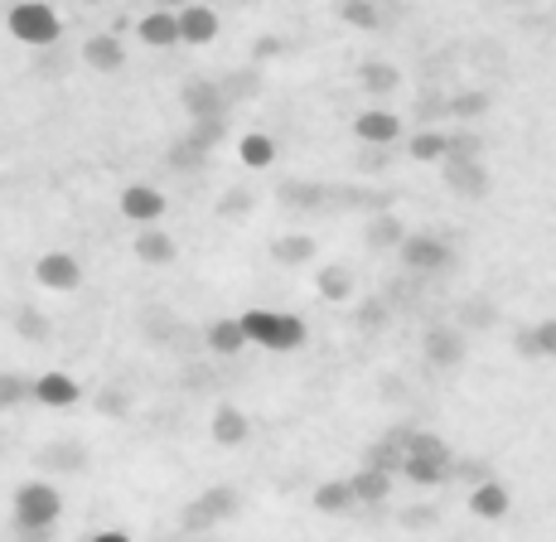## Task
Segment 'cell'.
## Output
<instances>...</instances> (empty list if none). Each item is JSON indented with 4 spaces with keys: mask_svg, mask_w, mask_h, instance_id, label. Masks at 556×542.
<instances>
[{
    "mask_svg": "<svg viewBox=\"0 0 556 542\" xmlns=\"http://www.w3.org/2000/svg\"><path fill=\"white\" fill-rule=\"evenodd\" d=\"M426 358H431L435 368H455L459 358H465V335L451 325H435V329H426Z\"/></svg>",
    "mask_w": 556,
    "mask_h": 542,
    "instance_id": "4fadbf2b",
    "label": "cell"
},
{
    "mask_svg": "<svg viewBox=\"0 0 556 542\" xmlns=\"http://www.w3.org/2000/svg\"><path fill=\"white\" fill-rule=\"evenodd\" d=\"M175 5H189V0H160V10H175Z\"/></svg>",
    "mask_w": 556,
    "mask_h": 542,
    "instance_id": "ab89813d",
    "label": "cell"
},
{
    "mask_svg": "<svg viewBox=\"0 0 556 542\" xmlns=\"http://www.w3.org/2000/svg\"><path fill=\"white\" fill-rule=\"evenodd\" d=\"M479 155H484L479 131H445V161H479Z\"/></svg>",
    "mask_w": 556,
    "mask_h": 542,
    "instance_id": "4316f807",
    "label": "cell"
},
{
    "mask_svg": "<svg viewBox=\"0 0 556 542\" xmlns=\"http://www.w3.org/2000/svg\"><path fill=\"white\" fill-rule=\"evenodd\" d=\"M349 489H354L358 504H388V499H392V475H388V470H372V465H363L354 480H349Z\"/></svg>",
    "mask_w": 556,
    "mask_h": 542,
    "instance_id": "ffe728a7",
    "label": "cell"
},
{
    "mask_svg": "<svg viewBox=\"0 0 556 542\" xmlns=\"http://www.w3.org/2000/svg\"><path fill=\"white\" fill-rule=\"evenodd\" d=\"M88 542H131L126 533H116V528H106V533H98V538H88Z\"/></svg>",
    "mask_w": 556,
    "mask_h": 542,
    "instance_id": "f35d334b",
    "label": "cell"
},
{
    "mask_svg": "<svg viewBox=\"0 0 556 542\" xmlns=\"http://www.w3.org/2000/svg\"><path fill=\"white\" fill-rule=\"evenodd\" d=\"M35 281L49 286V291H78L83 286V262L73 252H45L35 262Z\"/></svg>",
    "mask_w": 556,
    "mask_h": 542,
    "instance_id": "8992f818",
    "label": "cell"
},
{
    "mask_svg": "<svg viewBox=\"0 0 556 542\" xmlns=\"http://www.w3.org/2000/svg\"><path fill=\"white\" fill-rule=\"evenodd\" d=\"M185 108H189L194 122H203V116H223V88H218V83H208V78L189 83V88H185Z\"/></svg>",
    "mask_w": 556,
    "mask_h": 542,
    "instance_id": "7402d4cb",
    "label": "cell"
},
{
    "mask_svg": "<svg viewBox=\"0 0 556 542\" xmlns=\"http://www.w3.org/2000/svg\"><path fill=\"white\" fill-rule=\"evenodd\" d=\"M238 155H242V165L248 169H266V165H276V141L271 136H242V146H238Z\"/></svg>",
    "mask_w": 556,
    "mask_h": 542,
    "instance_id": "d4e9b609",
    "label": "cell"
},
{
    "mask_svg": "<svg viewBox=\"0 0 556 542\" xmlns=\"http://www.w3.org/2000/svg\"><path fill=\"white\" fill-rule=\"evenodd\" d=\"M122 214L131 218V223H160L165 218V194H160L155 185H126L122 189Z\"/></svg>",
    "mask_w": 556,
    "mask_h": 542,
    "instance_id": "9c48e42d",
    "label": "cell"
},
{
    "mask_svg": "<svg viewBox=\"0 0 556 542\" xmlns=\"http://www.w3.org/2000/svg\"><path fill=\"white\" fill-rule=\"evenodd\" d=\"M5 25H10V35L29 49H49V45H59V35H63V20L49 0H20V5H10Z\"/></svg>",
    "mask_w": 556,
    "mask_h": 542,
    "instance_id": "3957f363",
    "label": "cell"
},
{
    "mask_svg": "<svg viewBox=\"0 0 556 542\" xmlns=\"http://www.w3.org/2000/svg\"><path fill=\"white\" fill-rule=\"evenodd\" d=\"M83 63H88L92 73H122L126 68V49L116 35H92L88 45H83Z\"/></svg>",
    "mask_w": 556,
    "mask_h": 542,
    "instance_id": "5bb4252c",
    "label": "cell"
},
{
    "mask_svg": "<svg viewBox=\"0 0 556 542\" xmlns=\"http://www.w3.org/2000/svg\"><path fill=\"white\" fill-rule=\"evenodd\" d=\"M363 465H372V470H388V475H397V470H402V441H397V436H388V441H378V445H372V451H368V461H363Z\"/></svg>",
    "mask_w": 556,
    "mask_h": 542,
    "instance_id": "f546056e",
    "label": "cell"
},
{
    "mask_svg": "<svg viewBox=\"0 0 556 542\" xmlns=\"http://www.w3.org/2000/svg\"><path fill=\"white\" fill-rule=\"evenodd\" d=\"M29 398L45 402V407H73V402L83 398V388L73 374H59V368H53V374H39L29 382Z\"/></svg>",
    "mask_w": 556,
    "mask_h": 542,
    "instance_id": "30bf717a",
    "label": "cell"
},
{
    "mask_svg": "<svg viewBox=\"0 0 556 542\" xmlns=\"http://www.w3.org/2000/svg\"><path fill=\"white\" fill-rule=\"evenodd\" d=\"M10 518H15V533L25 542H45L53 533V524L63 518V494L49 480H29L15 489V504H10Z\"/></svg>",
    "mask_w": 556,
    "mask_h": 542,
    "instance_id": "6da1fadb",
    "label": "cell"
},
{
    "mask_svg": "<svg viewBox=\"0 0 556 542\" xmlns=\"http://www.w3.org/2000/svg\"><path fill=\"white\" fill-rule=\"evenodd\" d=\"M513 349H518L522 358H556V315H552V320H538V325L518 329Z\"/></svg>",
    "mask_w": 556,
    "mask_h": 542,
    "instance_id": "ac0fdd59",
    "label": "cell"
},
{
    "mask_svg": "<svg viewBox=\"0 0 556 542\" xmlns=\"http://www.w3.org/2000/svg\"><path fill=\"white\" fill-rule=\"evenodd\" d=\"M29 382L35 378H25V374H0V412L20 407V402L29 398Z\"/></svg>",
    "mask_w": 556,
    "mask_h": 542,
    "instance_id": "836d02e7",
    "label": "cell"
},
{
    "mask_svg": "<svg viewBox=\"0 0 556 542\" xmlns=\"http://www.w3.org/2000/svg\"><path fill=\"white\" fill-rule=\"evenodd\" d=\"M451 451H431V455H402V470L412 484H426V489H435V484H445L451 480Z\"/></svg>",
    "mask_w": 556,
    "mask_h": 542,
    "instance_id": "ba28073f",
    "label": "cell"
},
{
    "mask_svg": "<svg viewBox=\"0 0 556 542\" xmlns=\"http://www.w3.org/2000/svg\"><path fill=\"white\" fill-rule=\"evenodd\" d=\"M15 329H20V339H29V344H45V339L53 335V325H49V315H39V311H20L15 315Z\"/></svg>",
    "mask_w": 556,
    "mask_h": 542,
    "instance_id": "1f68e13d",
    "label": "cell"
},
{
    "mask_svg": "<svg viewBox=\"0 0 556 542\" xmlns=\"http://www.w3.org/2000/svg\"><path fill=\"white\" fill-rule=\"evenodd\" d=\"M363 238H368V248H378V252H388V248H397V242L406 238V228L392 214H378L368 223V232H363Z\"/></svg>",
    "mask_w": 556,
    "mask_h": 542,
    "instance_id": "484cf974",
    "label": "cell"
},
{
    "mask_svg": "<svg viewBox=\"0 0 556 542\" xmlns=\"http://www.w3.org/2000/svg\"><path fill=\"white\" fill-rule=\"evenodd\" d=\"M136 35H141V45H151V49H169V45H179V20H175V10H151V15H141V25H136Z\"/></svg>",
    "mask_w": 556,
    "mask_h": 542,
    "instance_id": "e0dca14e",
    "label": "cell"
},
{
    "mask_svg": "<svg viewBox=\"0 0 556 542\" xmlns=\"http://www.w3.org/2000/svg\"><path fill=\"white\" fill-rule=\"evenodd\" d=\"M397 252L412 272H445L455 262V252L445 248L441 238H431V232H406V238L397 242Z\"/></svg>",
    "mask_w": 556,
    "mask_h": 542,
    "instance_id": "277c9868",
    "label": "cell"
},
{
    "mask_svg": "<svg viewBox=\"0 0 556 542\" xmlns=\"http://www.w3.org/2000/svg\"><path fill=\"white\" fill-rule=\"evenodd\" d=\"M378 320H382V305L368 301V305H363V325H378Z\"/></svg>",
    "mask_w": 556,
    "mask_h": 542,
    "instance_id": "74e56055",
    "label": "cell"
},
{
    "mask_svg": "<svg viewBox=\"0 0 556 542\" xmlns=\"http://www.w3.org/2000/svg\"><path fill=\"white\" fill-rule=\"evenodd\" d=\"M412 161H421V165L445 161V131H416L412 136Z\"/></svg>",
    "mask_w": 556,
    "mask_h": 542,
    "instance_id": "83f0119b",
    "label": "cell"
},
{
    "mask_svg": "<svg viewBox=\"0 0 556 542\" xmlns=\"http://www.w3.org/2000/svg\"><path fill=\"white\" fill-rule=\"evenodd\" d=\"M213 441L218 445H242L252 436V421L242 407H232V402H218V412H213Z\"/></svg>",
    "mask_w": 556,
    "mask_h": 542,
    "instance_id": "2e32d148",
    "label": "cell"
},
{
    "mask_svg": "<svg viewBox=\"0 0 556 542\" xmlns=\"http://www.w3.org/2000/svg\"><path fill=\"white\" fill-rule=\"evenodd\" d=\"M136 257L151 262V267H169V262L179 257V248H175V238H169V232H160L155 223H146V228L136 232Z\"/></svg>",
    "mask_w": 556,
    "mask_h": 542,
    "instance_id": "d6986e66",
    "label": "cell"
},
{
    "mask_svg": "<svg viewBox=\"0 0 556 542\" xmlns=\"http://www.w3.org/2000/svg\"><path fill=\"white\" fill-rule=\"evenodd\" d=\"M271 257L281 262V267H301V262L315 257V238H309V232H286V238L271 242Z\"/></svg>",
    "mask_w": 556,
    "mask_h": 542,
    "instance_id": "cb8c5ba5",
    "label": "cell"
},
{
    "mask_svg": "<svg viewBox=\"0 0 556 542\" xmlns=\"http://www.w3.org/2000/svg\"><path fill=\"white\" fill-rule=\"evenodd\" d=\"M175 20H179V45L203 49V45H213V39H218V10L203 5V0H189V5H179Z\"/></svg>",
    "mask_w": 556,
    "mask_h": 542,
    "instance_id": "5b68a950",
    "label": "cell"
},
{
    "mask_svg": "<svg viewBox=\"0 0 556 542\" xmlns=\"http://www.w3.org/2000/svg\"><path fill=\"white\" fill-rule=\"evenodd\" d=\"M445 185H451V194L479 199L489 189V169L479 161H445Z\"/></svg>",
    "mask_w": 556,
    "mask_h": 542,
    "instance_id": "9a60e30c",
    "label": "cell"
},
{
    "mask_svg": "<svg viewBox=\"0 0 556 542\" xmlns=\"http://www.w3.org/2000/svg\"><path fill=\"white\" fill-rule=\"evenodd\" d=\"M358 78H363V88H368V92H392L402 83V73L392 68V63H363Z\"/></svg>",
    "mask_w": 556,
    "mask_h": 542,
    "instance_id": "f1b7e54d",
    "label": "cell"
},
{
    "mask_svg": "<svg viewBox=\"0 0 556 542\" xmlns=\"http://www.w3.org/2000/svg\"><path fill=\"white\" fill-rule=\"evenodd\" d=\"M98 407H102V412H126V398H122V392H106Z\"/></svg>",
    "mask_w": 556,
    "mask_h": 542,
    "instance_id": "8d00e7d4",
    "label": "cell"
},
{
    "mask_svg": "<svg viewBox=\"0 0 556 542\" xmlns=\"http://www.w3.org/2000/svg\"><path fill=\"white\" fill-rule=\"evenodd\" d=\"M435 524V508H406L402 514V528H431Z\"/></svg>",
    "mask_w": 556,
    "mask_h": 542,
    "instance_id": "d590c367",
    "label": "cell"
},
{
    "mask_svg": "<svg viewBox=\"0 0 556 542\" xmlns=\"http://www.w3.org/2000/svg\"><path fill=\"white\" fill-rule=\"evenodd\" d=\"M339 15H344L354 29H378L382 25V15H378V5H372V0H344V5H339Z\"/></svg>",
    "mask_w": 556,
    "mask_h": 542,
    "instance_id": "d6a6232c",
    "label": "cell"
},
{
    "mask_svg": "<svg viewBox=\"0 0 556 542\" xmlns=\"http://www.w3.org/2000/svg\"><path fill=\"white\" fill-rule=\"evenodd\" d=\"M238 325H242V335H248V344L271 349V354H291L309 335L301 315H286V311H242Z\"/></svg>",
    "mask_w": 556,
    "mask_h": 542,
    "instance_id": "7a4b0ae2",
    "label": "cell"
},
{
    "mask_svg": "<svg viewBox=\"0 0 556 542\" xmlns=\"http://www.w3.org/2000/svg\"><path fill=\"white\" fill-rule=\"evenodd\" d=\"M203 344H208L218 358H232V354H242V349H248V335H242L238 320H213L208 329H203Z\"/></svg>",
    "mask_w": 556,
    "mask_h": 542,
    "instance_id": "44dd1931",
    "label": "cell"
},
{
    "mask_svg": "<svg viewBox=\"0 0 556 542\" xmlns=\"http://www.w3.org/2000/svg\"><path fill=\"white\" fill-rule=\"evenodd\" d=\"M354 131H358V141H368V146H392L402 136V116L388 108H368L354 116Z\"/></svg>",
    "mask_w": 556,
    "mask_h": 542,
    "instance_id": "8fae6325",
    "label": "cell"
},
{
    "mask_svg": "<svg viewBox=\"0 0 556 542\" xmlns=\"http://www.w3.org/2000/svg\"><path fill=\"white\" fill-rule=\"evenodd\" d=\"M508 508H513V494L494 480V475L469 489V514H475V518H489V524H498V518H508Z\"/></svg>",
    "mask_w": 556,
    "mask_h": 542,
    "instance_id": "7c38bea8",
    "label": "cell"
},
{
    "mask_svg": "<svg viewBox=\"0 0 556 542\" xmlns=\"http://www.w3.org/2000/svg\"><path fill=\"white\" fill-rule=\"evenodd\" d=\"M232 514H238V489L218 484V489H203V494L194 499V508L185 514V524L189 528H208V524H218V518H232Z\"/></svg>",
    "mask_w": 556,
    "mask_h": 542,
    "instance_id": "52a82bcc",
    "label": "cell"
},
{
    "mask_svg": "<svg viewBox=\"0 0 556 542\" xmlns=\"http://www.w3.org/2000/svg\"><path fill=\"white\" fill-rule=\"evenodd\" d=\"M445 112H451V116H479V112H489V92H459V98L445 102Z\"/></svg>",
    "mask_w": 556,
    "mask_h": 542,
    "instance_id": "e575fe53",
    "label": "cell"
},
{
    "mask_svg": "<svg viewBox=\"0 0 556 542\" xmlns=\"http://www.w3.org/2000/svg\"><path fill=\"white\" fill-rule=\"evenodd\" d=\"M309 504H315L319 514H354L358 499H354V489H349V480H325L315 489V499H309Z\"/></svg>",
    "mask_w": 556,
    "mask_h": 542,
    "instance_id": "603a6c76",
    "label": "cell"
},
{
    "mask_svg": "<svg viewBox=\"0 0 556 542\" xmlns=\"http://www.w3.org/2000/svg\"><path fill=\"white\" fill-rule=\"evenodd\" d=\"M315 286H319V295H325V301H349V295H354V281H349L344 267H325Z\"/></svg>",
    "mask_w": 556,
    "mask_h": 542,
    "instance_id": "4dcf8cb0",
    "label": "cell"
}]
</instances>
